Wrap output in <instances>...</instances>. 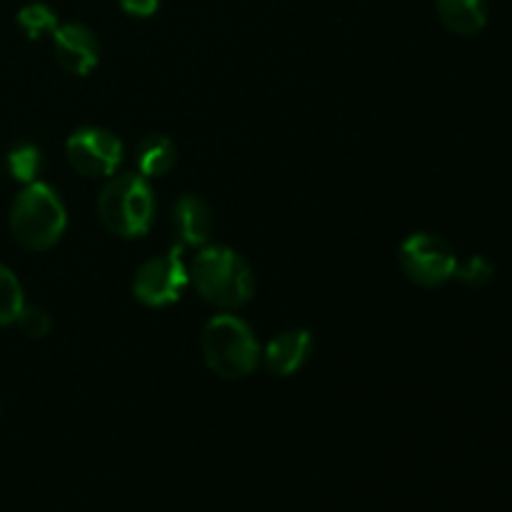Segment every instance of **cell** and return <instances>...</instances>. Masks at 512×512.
<instances>
[{
  "instance_id": "obj_1",
  "label": "cell",
  "mask_w": 512,
  "mask_h": 512,
  "mask_svg": "<svg viewBox=\"0 0 512 512\" xmlns=\"http://www.w3.org/2000/svg\"><path fill=\"white\" fill-rule=\"evenodd\" d=\"M195 290L215 308H243L255 293V275L235 250L225 245L203 248L193 260Z\"/></svg>"
},
{
  "instance_id": "obj_2",
  "label": "cell",
  "mask_w": 512,
  "mask_h": 512,
  "mask_svg": "<svg viewBox=\"0 0 512 512\" xmlns=\"http://www.w3.org/2000/svg\"><path fill=\"white\" fill-rule=\"evenodd\" d=\"M65 205L60 195L45 183H30L20 190L10 208V233L23 248L48 250L63 238Z\"/></svg>"
},
{
  "instance_id": "obj_3",
  "label": "cell",
  "mask_w": 512,
  "mask_h": 512,
  "mask_svg": "<svg viewBox=\"0 0 512 512\" xmlns=\"http://www.w3.org/2000/svg\"><path fill=\"white\" fill-rule=\"evenodd\" d=\"M98 215L105 228L120 238H140L155 220V198L143 175H118L98 195Z\"/></svg>"
},
{
  "instance_id": "obj_4",
  "label": "cell",
  "mask_w": 512,
  "mask_h": 512,
  "mask_svg": "<svg viewBox=\"0 0 512 512\" xmlns=\"http://www.w3.org/2000/svg\"><path fill=\"white\" fill-rule=\"evenodd\" d=\"M208 368L220 378H245L258 368L260 348L253 330L235 315H215L200 338Z\"/></svg>"
},
{
  "instance_id": "obj_5",
  "label": "cell",
  "mask_w": 512,
  "mask_h": 512,
  "mask_svg": "<svg viewBox=\"0 0 512 512\" xmlns=\"http://www.w3.org/2000/svg\"><path fill=\"white\" fill-rule=\"evenodd\" d=\"M398 260L403 273L423 288H438V285L448 283L450 278H455V268H458L453 248L433 233L410 235L400 245Z\"/></svg>"
},
{
  "instance_id": "obj_6",
  "label": "cell",
  "mask_w": 512,
  "mask_h": 512,
  "mask_svg": "<svg viewBox=\"0 0 512 512\" xmlns=\"http://www.w3.org/2000/svg\"><path fill=\"white\" fill-rule=\"evenodd\" d=\"M65 155L83 178H108L123 160V143L110 130L80 128L65 143Z\"/></svg>"
},
{
  "instance_id": "obj_7",
  "label": "cell",
  "mask_w": 512,
  "mask_h": 512,
  "mask_svg": "<svg viewBox=\"0 0 512 512\" xmlns=\"http://www.w3.org/2000/svg\"><path fill=\"white\" fill-rule=\"evenodd\" d=\"M188 285V270H185L180 255L168 253L150 258L135 270L133 295L148 308H165L183 295Z\"/></svg>"
},
{
  "instance_id": "obj_8",
  "label": "cell",
  "mask_w": 512,
  "mask_h": 512,
  "mask_svg": "<svg viewBox=\"0 0 512 512\" xmlns=\"http://www.w3.org/2000/svg\"><path fill=\"white\" fill-rule=\"evenodd\" d=\"M53 53L65 73L88 75L100 60V43L88 25L63 23L53 33Z\"/></svg>"
},
{
  "instance_id": "obj_9",
  "label": "cell",
  "mask_w": 512,
  "mask_h": 512,
  "mask_svg": "<svg viewBox=\"0 0 512 512\" xmlns=\"http://www.w3.org/2000/svg\"><path fill=\"white\" fill-rule=\"evenodd\" d=\"M310 350H313V338H310L308 330H285L278 338L270 340L268 348H265V368L278 378H288L308 363Z\"/></svg>"
},
{
  "instance_id": "obj_10",
  "label": "cell",
  "mask_w": 512,
  "mask_h": 512,
  "mask_svg": "<svg viewBox=\"0 0 512 512\" xmlns=\"http://www.w3.org/2000/svg\"><path fill=\"white\" fill-rule=\"evenodd\" d=\"M173 228L180 245L200 248L208 243L210 233H213V213H210L208 203L195 195H183L173 208Z\"/></svg>"
},
{
  "instance_id": "obj_11",
  "label": "cell",
  "mask_w": 512,
  "mask_h": 512,
  "mask_svg": "<svg viewBox=\"0 0 512 512\" xmlns=\"http://www.w3.org/2000/svg\"><path fill=\"white\" fill-rule=\"evenodd\" d=\"M438 15L445 28L458 35H475L488 25L485 0H438Z\"/></svg>"
},
{
  "instance_id": "obj_12",
  "label": "cell",
  "mask_w": 512,
  "mask_h": 512,
  "mask_svg": "<svg viewBox=\"0 0 512 512\" xmlns=\"http://www.w3.org/2000/svg\"><path fill=\"white\" fill-rule=\"evenodd\" d=\"M135 160H138V170L143 178H160L175 165L178 150H175L173 140L165 135H148L145 140H140Z\"/></svg>"
},
{
  "instance_id": "obj_13",
  "label": "cell",
  "mask_w": 512,
  "mask_h": 512,
  "mask_svg": "<svg viewBox=\"0 0 512 512\" xmlns=\"http://www.w3.org/2000/svg\"><path fill=\"white\" fill-rule=\"evenodd\" d=\"M5 163H8V173L13 175L18 183L30 185L38 180L40 170H43V155H40L38 145L18 143L15 148H10Z\"/></svg>"
},
{
  "instance_id": "obj_14",
  "label": "cell",
  "mask_w": 512,
  "mask_h": 512,
  "mask_svg": "<svg viewBox=\"0 0 512 512\" xmlns=\"http://www.w3.org/2000/svg\"><path fill=\"white\" fill-rule=\"evenodd\" d=\"M23 288L20 280L10 268L0 263V328L3 325H13L18 313L23 310Z\"/></svg>"
},
{
  "instance_id": "obj_15",
  "label": "cell",
  "mask_w": 512,
  "mask_h": 512,
  "mask_svg": "<svg viewBox=\"0 0 512 512\" xmlns=\"http://www.w3.org/2000/svg\"><path fill=\"white\" fill-rule=\"evenodd\" d=\"M18 25L28 38H40V35H53L58 28V15L45 3H30L18 13Z\"/></svg>"
},
{
  "instance_id": "obj_16",
  "label": "cell",
  "mask_w": 512,
  "mask_h": 512,
  "mask_svg": "<svg viewBox=\"0 0 512 512\" xmlns=\"http://www.w3.org/2000/svg\"><path fill=\"white\" fill-rule=\"evenodd\" d=\"M15 325L20 328V333L28 335V338H45L50 333V315L45 313L38 305H23V310L15 318Z\"/></svg>"
},
{
  "instance_id": "obj_17",
  "label": "cell",
  "mask_w": 512,
  "mask_h": 512,
  "mask_svg": "<svg viewBox=\"0 0 512 512\" xmlns=\"http://www.w3.org/2000/svg\"><path fill=\"white\" fill-rule=\"evenodd\" d=\"M493 275H495L493 265H490L485 258H480V255L468 258L465 263H458V268H455V278H458L460 283L470 285V288L488 285L490 280H493Z\"/></svg>"
},
{
  "instance_id": "obj_18",
  "label": "cell",
  "mask_w": 512,
  "mask_h": 512,
  "mask_svg": "<svg viewBox=\"0 0 512 512\" xmlns=\"http://www.w3.org/2000/svg\"><path fill=\"white\" fill-rule=\"evenodd\" d=\"M118 3L133 18H150L160 8V0H118Z\"/></svg>"
}]
</instances>
